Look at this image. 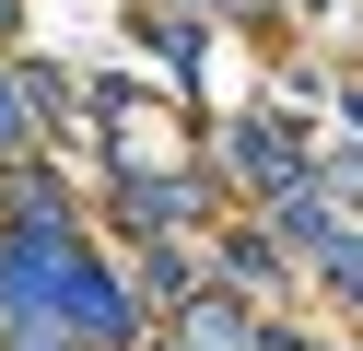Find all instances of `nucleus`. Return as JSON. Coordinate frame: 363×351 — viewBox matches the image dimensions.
Here are the masks:
<instances>
[{"mask_svg": "<svg viewBox=\"0 0 363 351\" xmlns=\"http://www.w3.org/2000/svg\"><path fill=\"white\" fill-rule=\"evenodd\" d=\"M246 176H293V129H281V117L246 129Z\"/></svg>", "mask_w": 363, "mask_h": 351, "instance_id": "obj_1", "label": "nucleus"}, {"mask_svg": "<svg viewBox=\"0 0 363 351\" xmlns=\"http://www.w3.org/2000/svg\"><path fill=\"white\" fill-rule=\"evenodd\" d=\"M0 140H12V82H0Z\"/></svg>", "mask_w": 363, "mask_h": 351, "instance_id": "obj_2", "label": "nucleus"}]
</instances>
